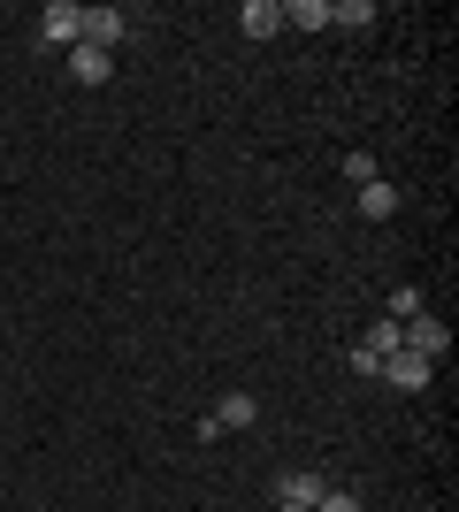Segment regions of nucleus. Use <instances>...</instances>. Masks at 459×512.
<instances>
[{"instance_id":"obj_2","label":"nucleus","mask_w":459,"mask_h":512,"mask_svg":"<svg viewBox=\"0 0 459 512\" xmlns=\"http://www.w3.org/2000/svg\"><path fill=\"white\" fill-rule=\"evenodd\" d=\"M391 352H398V321H375L368 337L352 344V367H360V375H375V367L391 360Z\"/></svg>"},{"instance_id":"obj_7","label":"nucleus","mask_w":459,"mask_h":512,"mask_svg":"<svg viewBox=\"0 0 459 512\" xmlns=\"http://www.w3.org/2000/svg\"><path fill=\"white\" fill-rule=\"evenodd\" d=\"M375 375H391L398 390H421V383H429V375H437V367H429V360H414V352H391V360L375 367Z\"/></svg>"},{"instance_id":"obj_4","label":"nucleus","mask_w":459,"mask_h":512,"mask_svg":"<svg viewBox=\"0 0 459 512\" xmlns=\"http://www.w3.org/2000/svg\"><path fill=\"white\" fill-rule=\"evenodd\" d=\"M322 490H329V482H322L314 467H291V474H276V505H322Z\"/></svg>"},{"instance_id":"obj_3","label":"nucleus","mask_w":459,"mask_h":512,"mask_svg":"<svg viewBox=\"0 0 459 512\" xmlns=\"http://www.w3.org/2000/svg\"><path fill=\"white\" fill-rule=\"evenodd\" d=\"M123 31H131V16H123V8H85V46L115 54V46H123Z\"/></svg>"},{"instance_id":"obj_8","label":"nucleus","mask_w":459,"mask_h":512,"mask_svg":"<svg viewBox=\"0 0 459 512\" xmlns=\"http://www.w3.org/2000/svg\"><path fill=\"white\" fill-rule=\"evenodd\" d=\"M207 421H215V428H253V421H261V406H253L245 390H230V398H222V406L207 413Z\"/></svg>"},{"instance_id":"obj_12","label":"nucleus","mask_w":459,"mask_h":512,"mask_svg":"<svg viewBox=\"0 0 459 512\" xmlns=\"http://www.w3.org/2000/svg\"><path fill=\"white\" fill-rule=\"evenodd\" d=\"M314 512H368V505H360L352 490H322V505H314Z\"/></svg>"},{"instance_id":"obj_10","label":"nucleus","mask_w":459,"mask_h":512,"mask_svg":"<svg viewBox=\"0 0 459 512\" xmlns=\"http://www.w3.org/2000/svg\"><path fill=\"white\" fill-rule=\"evenodd\" d=\"M284 23H306V31H322V23H329V0H299V8H284Z\"/></svg>"},{"instance_id":"obj_5","label":"nucleus","mask_w":459,"mask_h":512,"mask_svg":"<svg viewBox=\"0 0 459 512\" xmlns=\"http://www.w3.org/2000/svg\"><path fill=\"white\" fill-rule=\"evenodd\" d=\"M238 23H245V39H276L284 31V0H245Z\"/></svg>"},{"instance_id":"obj_13","label":"nucleus","mask_w":459,"mask_h":512,"mask_svg":"<svg viewBox=\"0 0 459 512\" xmlns=\"http://www.w3.org/2000/svg\"><path fill=\"white\" fill-rule=\"evenodd\" d=\"M276 512H314V505H276Z\"/></svg>"},{"instance_id":"obj_6","label":"nucleus","mask_w":459,"mask_h":512,"mask_svg":"<svg viewBox=\"0 0 459 512\" xmlns=\"http://www.w3.org/2000/svg\"><path fill=\"white\" fill-rule=\"evenodd\" d=\"M108 69H115V54H100V46H69V77H77V85H108Z\"/></svg>"},{"instance_id":"obj_1","label":"nucleus","mask_w":459,"mask_h":512,"mask_svg":"<svg viewBox=\"0 0 459 512\" xmlns=\"http://www.w3.org/2000/svg\"><path fill=\"white\" fill-rule=\"evenodd\" d=\"M39 39H46V46H77V39H85V8H69V0H54V8L39 16Z\"/></svg>"},{"instance_id":"obj_11","label":"nucleus","mask_w":459,"mask_h":512,"mask_svg":"<svg viewBox=\"0 0 459 512\" xmlns=\"http://www.w3.org/2000/svg\"><path fill=\"white\" fill-rule=\"evenodd\" d=\"M421 314V291H414V283H406V291H391V321H414Z\"/></svg>"},{"instance_id":"obj_9","label":"nucleus","mask_w":459,"mask_h":512,"mask_svg":"<svg viewBox=\"0 0 459 512\" xmlns=\"http://www.w3.org/2000/svg\"><path fill=\"white\" fill-rule=\"evenodd\" d=\"M360 214H368V222H391V214H398V192L383 184V176H375V184H360Z\"/></svg>"}]
</instances>
